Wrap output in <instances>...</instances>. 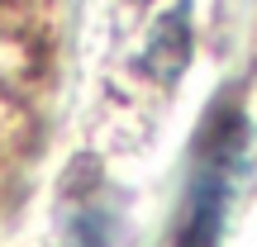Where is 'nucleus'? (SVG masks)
Here are the masks:
<instances>
[{"label":"nucleus","instance_id":"1","mask_svg":"<svg viewBox=\"0 0 257 247\" xmlns=\"http://www.w3.org/2000/svg\"><path fill=\"white\" fill-rule=\"evenodd\" d=\"M233 166H238V124H214L200 143V162L191 176L181 223H176V247H214L229 219L233 200Z\"/></svg>","mask_w":257,"mask_h":247}]
</instances>
